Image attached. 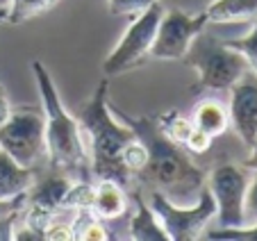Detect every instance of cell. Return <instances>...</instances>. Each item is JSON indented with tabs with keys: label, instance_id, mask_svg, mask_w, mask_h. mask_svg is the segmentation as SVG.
Returning a JSON list of instances; mask_svg holds the SVG:
<instances>
[{
	"label": "cell",
	"instance_id": "1",
	"mask_svg": "<svg viewBox=\"0 0 257 241\" xmlns=\"http://www.w3.org/2000/svg\"><path fill=\"white\" fill-rule=\"evenodd\" d=\"M114 116L125 123L148 150V159L141 173L137 175L144 187L162 193L175 205H194L205 189V173L191 162L185 146L175 144L164 135L157 116H130L116 105L107 102Z\"/></svg>",
	"mask_w": 257,
	"mask_h": 241
},
{
	"label": "cell",
	"instance_id": "2",
	"mask_svg": "<svg viewBox=\"0 0 257 241\" xmlns=\"http://www.w3.org/2000/svg\"><path fill=\"white\" fill-rule=\"evenodd\" d=\"M107 80L98 84L91 100L80 111V126H82L84 146L89 153L91 178L96 180H116L123 187L135 182L121 162V153L125 144L135 137V132L123 123L107 105Z\"/></svg>",
	"mask_w": 257,
	"mask_h": 241
},
{
	"label": "cell",
	"instance_id": "3",
	"mask_svg": "<svg viewBox=\"0 0 257 241\" xmlns=\"http://www.w3.org/2000/svg\"><path fill=\"white\" fill-rule=\"evenodd\" d=\"M32 75L37 80L41 96L46 118V153H48L50 169H57L68 173L71 178L78 175L80 180L91 178V164H89V153L84 146L82 126L78 118H73L66 111V107L59 100L57 87L53 82V75L44 62L34 59Z\"/></svg>",
	"mask_w": 257,
	"mask_h": 241
},
{
	"label": "cell",
	"instance_id": "4",
	"mask_svg": "<svg viewBox=\"0 0 257 241\" xmlns=\"http://www.w3.org/2000/svg\"><path fill=\"white\" fill-rule=\"evenodd\" d=\"M182 59L198 73L194 91H230L250 71L241 53L205 30L194 39Z\"/></svg>",
	"mask_w": 257,
	"mask_h": 241
},
{
	"label": "cell",
	"instance_id": "5",
	"mask_svg": "<svg viewBox=\"0 0 257 241\" xmlns=\"http://www.w3.org/2000/svg\"><path fill=\"white\" fill-rule=\"evenodd\" d=\"M0 148L21 166L37 169L48 157L46 153V118L39 109H16L0 126Z\"/></svg>",
	"mask_w": 257,
	"mask_h": 241
},
{
	"label": "cell",
	"instance_id": "6",
	"mask_svg": "<svg viewBox=\"0 0 257 241\" xmlns=\"http://www.w3.org/2000/svg\"><path fill=\"white\" fill-rule=\"evenodd\" d=\"M148 200H151V207L160 218L162 227L166 230L169 241L200 239L203 232L207 230V223L216 216V203H214L207 184L194 205H175L157 191H151Z\"/></svg>",
	"mask_w": 257,
	"mask_h": 241
},
{
	"label": "cell",
	"instance_id": "7",
	"mask_svg": "<svg viewBox=\"0 0 257 241\" xmlns=\"http://www.w3.org/2000/svg\"><path fill=\"white\" fill-rule=\"evenodd\" d=\"M252 171L243 164H218L209 171L207 184L216 203V227L246 225V191Z\"/></svg>",
	"mask_w": 257,
	"mask_h": 241
},
{
	"label": "cell",
	"instance_id": "8",
	"mask_svg": "<svg viewBox=\"0 0 257 241\" xmlns=\"http://www.w3.org/2000/svg\"><path fill=\"white\" fill-rule=\"evenodd\" d=\"M162 14H164V7L157 3V5L148 7L146 12H141L139 16H135L132 25L125 30L116 48L102 62L105 75H121V73L139 66L151 55V46L155 41V32L162 21Z\"/></svg>",
	"mask_w": 257,
	"mask_h": 241
},
{
	"label": "cell",
	"instance_id": "9",
	"mask_svg": "<svg viewBox=\"0 0 257 241\" xmlns=\"http://www.w3.org/2000/svg\"><path fill=\"white\" fill-rule=\"evenodd\" d=\"M209 25L207 14H185L180 10H171L162 14V21L157 25L155 41L151 46V57L155 59H182L187 50L191 48L194 39Z\"/></svg>",
	"mask_w": 257,
	"mask_h": 241
},
{
	"label": "cell",
	"instance_id": "10",
	"mask_svg": "<svg viewBox=\"0 0 257 241\" xmlns=\"http://www.w3.org/2000/svg\"><path fill=\"white\" fill-rule=\"evenodd\" d=\"M228 114L241 144L250 148L257 139V75L252 71L230 89Z\"/></svg>",
	"mask_w": 257,
	"mask_h": 241
},
{
	"label": "cell",
	"instance_id": "11",
	"mask_svg": "<svg viewBox=\"0 0 257 241\" xmlns=\"http://www.w3.org/2000/svg\"><path fill=\"white\" fill-rule=\"evenodd\" d=\"M91 212L100 221H127V191L116 180H98Z\"/></svg>",
	"mask_w": 257,
	"mask_h": 241
},
{
	"label": "cell",
	"instance_id": "12",
	"mask_svg": "<svg viewBox=\"0 0 257 241\" xmlns=\"http://www.w3.org/2000/svg\"><path fill=\"white\" fill-rule=\"evenodd\" d=\"M37 175L34 169L21 166L10 153L0 148V200H14L30 191Z\"/></svg>",
	"mask_w": 257,
	"mask_h": 241
},
{
	"label": "cell",
	"instance_id": "13",
	"mask_svg": "<svg viewBox=\"0 0 257 241\" xmlns=\"http://www.w3.org/2000/svg\"><path fill=\"white\" fill-rule=\"evenodd\" d=\"M132 200L137 203V212L127 221V239L132 241H169L166 230L162 227L157 214L144 200L141 191L132 193Z\"/></svg>",
	"mask_w": 257,
	"mask_h": 241
},
{
	"label": "cell",
	"instance_id": "14",
	"mask_svg": "<svg viewBox=\"0 0 257 241\" xmlns=\"http://www.w3.org/2000/svg\"><path fill=\"white\" fill-rule=\"evenodd\" d=\"M214 25H239L257 21V0H212L205 10Z\"/></svg>",
	"mask_w": 257,
	"mask_h": 241
},
{
	"label": "cell",
	"instance_id": "15",
	"mask_svg": "<svg viewBox=\"0 0 257 241\" xmlns=\"http://www.w3.org/2000/svg\"><path fill=\"white\" fill-rule=\"evenodd\" d=\"M191 120H194V128L205 135H209L212 139L221 137L230 126V114L228 107L223 105L216 98H205L198 105L194 107V114H191Z\"/></svg>",
	"mask_w": 257,
	"mask_h": 241
},
{
	"label": "cell",
	"instance_id": "16",
	"mask_svg": "<svg viewBox=\"0 0 257 241\" xmlns=\"http://www.w3.org/2000/svg\"><path fill=\"white\" fill-rule=\"evenodd\" d=\"M59 0H10V12H7V21L10 23H25V21L41 16L50 12Z\"/></svg>",
	"mask_w": 257,
	"mask_h": 241
},
{
	"label": "cell",
	"instance_id": "17",
	"mask_svg": "<svg viewBox=\"0 0 257 241\" xmlns=\"http://www.w3.org/2000/svg\"><path fill=\"white\" fill-rule=\"evenodd\" d=\"M160 128L164 130V135L169 139H173L175 144L185 146V141L189 139V135L194 132V120L187 118L185 114H180L178 109H171L169 114L160 116Z\"/></svg>",
	"mask_w": 257,
	"mask_h": 241
},
{
	"label": "cell",
	"instance_id": "18",
	"mask_svg": "<svg viewBox=\"0 0 257 241\" xmlns=\"http://www.w3.org/2000/svg\"><path fill=\"white\" fill-rule=\"evenodd\" d=\"M223 41L230 48H234L237 53L243 55V59L248 62V68L257 75V21H252L246 34H241V37H228Z\"/></svg>",
	"mask_w": 257,
	"mask_h": 241
},
{
	"label": "cell",
	"instance_id": "19",
	"mask_svg": "<svg viewBox=\"0 0 257 241\" xmlns=\"http://www.w3.org/2000/svg\"><path fill=\"white\" fill-rule=\"evenodd\" d=\"M146 159H148V150H146L144 141L139 139V137H132L130 141L125 144V148H123L121 153V162L123 166H125V171L132 175V178L137 180V175L141 173V169L146 166Z\"/></svg>",
	"mask_w": 257,
	"mask_h": 241
},
{
	"label": "cell",
	"instance_id": "20",
	"mask_svg": "<svg viewBox=\"0 0 257 241\" xmlns=\"http://www.w3.org/2000/svg\"><path fill=\"white\" fill-rule=\"evenodd\" d=\"M205 239H243V241H257V221L246 223L239 227H209L203 232Z\"/></svg>",
	"mask_w": 257,
	"mask_h": 241
},
{
	"label": "cell",
	"instance_id": "21",
	"mask_svg": "<svg viewBox=\"0 0 257 241\" xmlns=\"http://www.w3.org/2000/svg\"><path fill=\"white\" fill-rule=\"evenodd\" d=\"M160 0H107L112 16H139L148 7L157 5Z\"/></svg>",
	"mask_w": 257,
	"mask_h": 241
},
{
	"label": "cell",
	"instance_id": "22",
	"mask_svg": "<svg viewBox=\"0 0 257 241\" xmlns=\"http://www.w3.org/2000/svg\"><path fill=\"white\" fill-rule=\"evenodd\" d=\"M212 141L214 139L209 135H205V132H200V130H196V128H194V132L189 135V139L185 141V148H187V153L203 155V153H207V150H209Z\"/></svg>",
	"mask_w": 257,
	"mask_h": 241
},
{
	"label": "cell",
	"instance_id": "23",
	"mask_svg": "<svg viewBox=\"0 0 257 241\" xmlns=\"http://www.w3.org/2000/svg\"><path fill=\"white\" fill-rule=\"evenodd\" d=\"M257 221V173L252 171L250 184L246 191V223H255Z\"/></svg>",
	"mask_w": 257,
	"mask_h": 241
},
{
	"label": "cell",
	"instance_id": "24",
	"mask_svg": "<svg viewBox=\"0 0 257 241\" xmlns=\"http://www.w3.org/2000/svg\"><path fill=\"white\" fill-rule=\"evenodd\" d=\"M25 205V196L21 198H14V200H0V218H5L10 216V214H16L21 212Z\"/></svg>",
	"mask_w": 257,
	"mask_h": 241
},
{
	"label": "cell",
	"instance_id": "25",
	"mask_svg": "<svg viewBox=\"0 0 257 241\" xmlns=\"http://www.w3.org/2000/svg\"><path fill=\"white\" fill-rule=\"evenodd\" d=\"M19 216H21V212L10 214V216H5V218H0V241H3V239H12V232H14V225H16V221H19Z\"/></svg>",
	"mask_w": 257,
	"mask_h": 241
},
{
	"label": "cell",
	"instance_id": "26",
	"mask_svg": "<svg viewBox=\"0 0 257 241\" xmlns=\"http://www.w3.org/2000/svg\"><path fill=\"white\" fill-rule=\"evenodd\" d=\"M10 114H12L10 100H7V93H5V89L0 87V126H3V123H5V120L10 118Z\"/></svg>",
	"mask_w": 257,
	"mask_h": 241
},
{
	"label": "cell",
	"instance_id": "27",
	"mask_svg": "<svg viewBox=\"0 0 257 241\" xmlns=\"http://www.w3.org/2000/svg\"><path fill=\"white\" fill-rule=\"evenodd\" d=\"M243 166H246V169H250V171H255V173H257V139H255V144L250 146V157H248L246 162H243Z\"/></svg>",
	"mask_w": 257,
	"mask_h": 241
},
{
	"label": "cell",
	"instance_id": "28",
	"mask_svg": "<svg viewBox=\"0 0 257 241\" xmlns=\"http://www.w3.org/2000/svg\"><path fill=\"white\" fill-rule=\"evenodd\" d=\"M7 12H10V10H3V7H0V23H3V21H7Z\"/></svg>",
	"mask_w": 257,
	"mask_h": 241
},
{
	"label": "cell",
	"instance_id": "29",
	"mask_svg": "<svg viewBox=\"0 0 257 241\" xmlns=\"http://www.w3.org/2000/svg\"><path fill=\"white\" fill-rule=\"evenodd\" d=\"M0 7H3V10H10V0H0Z\"/></svg>",
	"mask_w": 257,
	"mask_h": 241
}]
</instances>
